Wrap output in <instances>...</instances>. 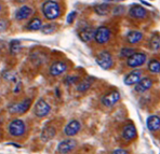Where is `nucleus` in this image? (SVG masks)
I'll use <instances>...</instances> for the list:
<instances>
[{
  "label": "nucleus",
  "instance_id": "30",
  "mask_svg": "<svg viewBox=\"0 0 160 154\" xmlns=\"http://www.w3.org/2000/svg\"><path fill=\"white\" fill-rule=\"evenodd\" d=\"M54 30H55V25H53V24H47L41 27V31L43 32L44 35L52 34V32H54Z\"/></svg>",
  "mask_w": 160,
  "mask_h": 154
},
{
  "label": "nucleus",
  "instance_id": "34",
  "mask_svg": "<svg viewBox=\"0 0 160 154\" xmlns=\"http://www.w3.org/2000/svg\"><path fill=\"white\" fill-rule=\"evenodd\" d=\"M110 154H129V152L127 150H124V149H116Z\"/></svg>",
  "mask_w": 160,
  "mask_h": 154
},
{
  "label": "nucleus",
  "instance_id": "9",
  "mask_svg": "<svg viewBox=\"0 0 160 154\" xmlns=\"http://www.w3.org/2000/svg\"><path fill=\"white\" fill-rule=\"evenodd\" d=\"M77 147V141L75 139H66L63 140L58 143V152L61 154H67L72 152Z\"/></svg>",
  "mask_w": 160,
  "mask_h": 154
},
{
  "label": "nucleus",
  "instance_id": "4",
  "mask_svg": "<svg viewBox=\"0 0 160 154\" xmlns=\"http://www.w3.org/2000/svg\"><path fill=\"white\" fill-rule=\"evenodd\" d=\"M30 105H32V99L26 98V99L22 100L18 104H11L8 107V110L13 114H23L30 108Z\"/></svg>",
  "mask_w": 160,
  "mask_h": 154
},
{
  "label": "nucleus",
  "instance_id": "19",
  "mask_svg": "<svg viewBox=\"0 0 160 154\" xmlns=\"http://www.w3.org/2000/svg\"><path fill=\"white\" fill-rule=\"evenodd\" d=\"M55 134H56V130L53 126H46V127L42 129L41 136L40 137H41V139L43 140V141H49V140H51L55 136Z\"/></svg>",
  "mask_w": 160,
  "mask_h": 154
},
{
  "label": "nucleus",
  "instance_id": "24",
  "mask_svg": "<svg viewBox=\"0 0 160 154\" xmlns=\"http://www.w3.org/2000/svg\"><path fill=\"white\" fill-rule=\"evenodd\" d=\"M148 70L150 73L158 74L160 73V62L157 59H152L148 63Z\"/></svg>",
  "mask_w": 160,
  "mask_h": 154
},
{
  "label": "nucleus",
  "instance_id": "8",
  "mask_svg": "<svg viewBox=\"0 0 160 154\" xmlns=\"http://www.w3.org/2000/svg\"><path fill=\"white\" fill-rule=\"evenodd\" d=\"M119 100H120V94L118 91H112V92L107 93L106 95L103 96L102 104L104 105L105 107L112 108V107H114Z\"/></svg>",
  "mask_w": 160,
  "mask_h": 154
},
{
  "label": "nucleus",
  "instance_id": "31",
  "mask_svg": "<svg viewBox=\"0 0 160 154\" xmlns=\"http://www.w3.org/2000/svg\"><path fill=\"white\" fill-rule=\"evenodd\" d=\"M79 81V78L77 76H68L65 78L64 83L66 85H72V84H76Z\"/></svg>",
  "mask_w": 160,
  "mask_h": 154
},
{
  "label": "nucleus",
  "instance_id": "1",
  "mask_svg": "<svg viewBox=\"0 0 160 154\" xmlns=\"http://www.w3.org/2000/svg\"><path fill=\"white\" fill-rule=\"evenodd\" d=\"M42 13L44 17L49 21H54L61 15V7L56 1L53 0H47L42 4Z\"/></svg>",
  "mask_w": 160,
  "mask_h": 154
},
{
  "label": "nucleus",
  "instance_id": "2",
  "mask_svg": "<svg viewBox=\"0 0 160 154\" xmlns=\"http://www.w3.org/2000/svg\"><path fill=\"white\" fill-rule=\"evenodd\" d=\"M96 63L98 65L104 70H108L114 65V59L112 56L108 51H102L98 56H96Z\"/></svg>",
  "mask_w": 160,
  "mask_h": 154
},
{
  "label": "nucleus",
  "instance_id": "33",
  "mask_svg": "<svg viewBox=\"0 0 160 154\" xmlns=\"http://www.w3.org/2000/svg\"><path fill=\"white\" fill-rule=\"evenodd\" d=\"M76 15H77L76 11H72V12H70L69 14H68V16H67V23H68V24H72V23L74 22Z\"/></svg>",
  "mask_w": 160,
  "mask_h": 154
},
{
  "label": "nucleus",
  "instance_id": "18",
  "mask_svg": "<svg viewBox=\"0 0 160 154\" xmlns=\"http://www.w3.org/2000/svg\"><path fill=\"white\" fill-rule=\"evenodd\" d=\"M32 13V9L28 6H23L16 11L15 13V18L18 21H23V20H26V18L29 17Z\"/></svg>",
  "mask_w": 160,
  "mask_h": 154
},
{
  "label": "nucleus",
  "instance_id": "17",
  "mask_svg": "<svg viewBox=\"0 0 160 154\" xmlns=\"http://www.w3.org/2000/svg\"><path fill=\"white\" fill-rule=\"evenodd\" d=\"M147 128L150 132H157L160 129V116L158 115H149L146 120Z\"/></svg>",
  "mask_w": 160,
  "mask_h": 154
},
{
  "label": "nucleus",
  "instance_id": "6",
  "mask_svg": "<svg viewBox=\"0 0 160 154\" xmlns=\"http://www.w3.org/2000/svg\"><path fill=\"white\" fill-rule=\"evenodd\" d=\"M51 111V107L43 98H40L38 101L35 105V109H34V113L36 116L38 118H44L47 116Z\"/></svg>",
  "mask_w": 160,
  "mask_h": 154
},
{
  "label": "nucleus",
  "instance_id": "26",
  "mask_svg": "<svg viewBox=\"0 0 160 154\" xmlns=\"http://www.w3.org/2000/svg\"><path fill=\"white\" fill-rule=\"evenodd\" d=\"M21 48H22V45H21L20 41L12 40L10 42V53L12 55H15V54H18V53H20Z\"/></svg>",
  "mask_w": 160,
  "mask_h": 154
},
{
  "label": "nucleus",
  "instance_id": "12",
  "mask_svg": "<svg viewBox=\"0 0 160 154\" xmlns=\"http://www.w3.org/2000/svg\"><path fill=\"white\" fill-rule=\"evenodd\" d=\"M66 70H67V65L64 62H55L50 66L49 72H50L51 76L58 77L63 74Z\"/></svg>",
  "mask_w": 160,
  "mask_h": 154
},
{
  "label": "nucleus",
  "instance_id": "39",
  "mask_svg": "<svg viewBox=\"0 0 160 154\" xmlns=\"http://www.w3.org/2000/svg\"><path fill=\"white\" fill-rule=\"evenodd\" d=\"M0 136H1V134H0Z\"/></svg>",
  "mask_w": 160,
  "mask_h": 154
},
{
  "label": "nucleus",
  "instance_id": "23",
  "mask_svg": "<svg viewBox=\"0 0 160 154\" xmlns=\"http://www.w3.org/2000/svg\"><path fill=\"white\" fill-rule=\"evenodd\" d=\"M27 29L28 30H32V31H37V30L41 29L42 27V22L39 17H35L30 21L29 23L27 24Z\"/></svg>",
  "mask_w": 160,
  "mask_h": 154
},
{
  "label": "nucleus",
  "instance_id": "29",
  "mask_svg": "<svg viewBox=\"0 0 160 154\" xmlns=\"http://www.w3.org/2000/svg\"><path fill=\"white\" fill-rule=\"evenodd\" d=\"M134 50L133 49H130V48H124V49H122L121 51H120V57H122V58H128V57H130L131 55L134 54Z\"/></svg>",
  "mask_w": 160,
  "mask_h": 154
},
{
  "label": "nucleus",
  "instance_id": "21",
  "mask_svg": "<svg viewBox=\"0 0 160 154\" xmlns=\"http://www.w3.org/2000/svg\"><path fill=\"white\" fill-rule=\"evenodd\" d=\"M92 82H93V78H86L83 80H81L80 82L77 84V91L80 93H84L91 87L92 85Z\"/></svg>",
  "mask_w": 160,
  "mask_h": 154
},
{
  "label": "nucleus",
  "instance_id": "16",
  "mask_svg": "<svg viewBox=\"0 0 160 154\" xmlns=\"http://www.w3.org/2000/svg\"><path fill=\"white\" fill-rule=\"evenodd\" d=\"M94 34H95V29L93 27H84L83 29L80 30L79 38L83 42H90L92 39H94Z\"/></svg>",
  "mask_w": 160,
  "mask_h": 154
},
{
  "label": "nucleus",
  "instance_id": "13",
  "mask_svg": "<svg viewBox=\"0 0 160 154\" xmlns=\"http://www.w3.org/2000/svg\"><path fill=\"white\" fill-rule=\"evenodd\" d=\"M122 138L127 141H132L136 138V128L133 124H127L122 128Z\"/></svg>",
  "mask_w": 160,
  "mask_h": 154
},
{
  "label": "nucleus",
  "instance_id": "35",
  "mask_svg": "<svg viewBox=\"0 0 160 154\" xmlns=\"http://www.w3.org/2000/svg\"><path fill=\"white\" fill-rule=\"evenodd\" d=\"M122 9H123V7H116V8H115V10H114V14H115V15H119L120 13L123 12V10H122Z\"/></svg>",
  "mask_w": 160,
  "mask_h": 154
},
{
  "label": "nucleus",
  "instance_id": "15",
  "mask_svg": "<svg viewBox=\"0 0 160 154\" xmlns=\"http://www.w3.org/2000/svg\"><path fill=\"white\" fill-rule=\"evenodd\" d=\"M129 14H130L131 17L133 18H144L147 16V11L145 8H143L142 6H138L135 4L132 8L129 10Z\"/></svg>",
  "mask_w": 160,
  "mask_h": 154
},
{
  "label": "nucleus",
  "instance_id": "22",
  "mask_svg": "<svg viewBox=\"0 0 160 154\" xmlns=\"http://www.w3.org/2000/svg\"><path fill=\"white\" fill-rule=\"evenodd\" d=\"M110 6L107 3H100V4H96L95 7H94V12L96 14H98V15H107L108 13L110 12Z\"/></svg>",
  "mask_w": 160,
  "mask_h": 154
},
{
  "label": "nucleus",
  "instance_id": "14",
  "mask_svg": "<svg viewBox=\"0 0 160 154\" xmlns=\"http://www.w3.org/2000/svg\"><path fill=\"white\" fill-rule=\"evenodd\" d=\"M141 79H142V71L141 70H133L124 77L123 82L126 85H135Z\"/></svg>",
  "mask_w": 160,
  "mask_h": 154
},
{
  "label": "nucleus",
  "instance_id": "10",
  "mask_svg": "<svg viewBox=\"0 0 160 154\" xmlns=\"http://www.w3.org/2000/svg\"><path fill=\"white\" fill-rule=\"evenodd\" d=\"M80 128H81V124H80L79 121L72 120V121H70L66 126H65L64 134L68 137L75 136V135H77L79 133Z\"/></svg>",
  "mask_w": 160,
  "mask_h": 154
},
{
  "label": "nucleus",
  "instance_id": "32",
  "mask_svg": "<svg viewBox=\"0 0 160 154\" xmlns=\"http://www.w3.org/2000/svg\"><path fill=\"white\" fill-rule=\"evenodd\" d=\"M8 22L3 18H0V32H3L8 29Z\"/></svg>",
  "mask_w": 160,
  "mask_h": 154
},
{
  "label": "nucleus",
  "instance_id": "36",
  "mask_svg": "<svg viewBox=\"0 0 160 154\" xmlns=\"http://www.w3.org/2000/svg\"><path fill=\"white\" fill-rule=\"evenodd\" d=\"M8 144H10V146H14V147H16V148H21L20 144H16V143H8Z\"/></svg>",
  "mask_w": 160,
  "mask_h": 154
},
{
  "label": "nucleus",
  "instance_id": "25",
  "mask_svg": "<svg viewBox=\"0 0 160 154\" xmlns=\"http://www.w3.org/2000/svg\"><path fill=\"white\" fill-rule=\"evenodd\" d=\"M149 48L152 51H158L160 49V36L158 35H155L149 42Z\"/></svg>",
  "mask_w": 160,
  "mask_h": 154
},
{
  "label": "nucleus",
  "instance_id": "28",
  "mask_svg": "<svg viewBox=\"0 0 160 154\" xmlns=\"http://www.w3.org/2000/svg\"><path fill=\"white\" fill-rule=\"evenodd\" d=\"M32 60L34 64H41V63H44V55L40 52H34L32 54Z\"/></svg>",
  "mask_w": 160,
  "mask_h": 154
},
{
  "label": "nucleus",
  "instance_id": "27",
  "mask_svg": "<svg viewBox=\"0 0 160 154\" xmlns=\"http://www.w3.org/2000/svg\"><path fill=\"white\" fill-rule=\"evenodd\" d=\"M3 78L6 79V80H8V81H11V82H14V83H18V82H21L20 81V79H18V77L16 76V73H14V72L12 71H7V72H4L3 73Z\"/></svg>",
  "mask_w": 160,
  "mask_h": 154
},
{
  "label": "nucleus",
  "instance_id": "20",
  "mask_svg": "<svg viewBox=\"0 0 160 154\" xmlns=\"http://www.w3.org/2000/svg\"><path fill=\"white\" fill-rule=\"evenodd\" d=\"M142 39H143V34L141 31H138V30H132V31L128 32V35H127V41L131 44L138 43Z\"/></svg>",
  "mask_w": 160,
  "mask_h": 154
},
{
  "label": "nucleus",
  "instance_id": "5",
  "mask_svg": "<svg viewBox=\"0 0 160 154\" xmlns=\"http://www.w3.org/2000/svg\"><path fill=\"white\" fill-rule=\"evenodd\" d=\"M147 56L145 53L142 52H136L130 56V57L127 58V65L131 68H136V67H140L142 65L145 64L146 62Z\"/></svg>",
  "mask_w": 160,
  "mask_h": 154
},
{
  "label": "nucleus",
  "instance_id": "3",
  "mask_svg": "<svg viewBox=\"0 0 160 154\" xmlns=\"http://www.w3.org/2000/svg\"><path fill=\"white\" fill-rule=\"evenodd\" d=\"M112 32H110L109 28L106 26H100L95 29V34H94V39H95L96 43L98 44H105L106 42L109 41Z\"/></svg>",
  "mask_w": 160,
  "mask_h": 154
},
{
  "label": "nucleus",
  "instance_id": "38",
  "mask_svg": "<svg viewBox=\"0 0 160 154\" xmlns=\"http://www.w3.org/2000/svg\"><path fill=\"white\" fill-rule=\"evenodd\" d=\"M1 10H2V6H1V3H0V12H1Z\"/></svg>",
  "mask_w": 160,
  "mask_h": 154
},
{
  "label": "nucleus",
  "instance_id": "11",
  "mask_svg": "<svg viewBox=\"0 0 160 154\" xmlns=\"http://www.w3.org/2000/svg\"><path fill=\"white\" fill-rule=\"evenodd\" d=\"M152 86V80L150 78H148V77H145V78H142L135 84L134 90H135L136 93H141L142 94V93H145L146 91L149 90Z\"/></svg>",
  "mask_w": 160,
  "mask_h": 154
},
{
  "label": "nucleus",
  "instance_id": "37",
  "mask_svg": "<svg viewBox=\"0 0 160 154\" xmlns=\"http://www.w3.org/2000/svg\"><path fill=\"white\" fill-rule=\"evenodd\" d=\"M25 1H27V0H16V2H18V3H23Z\"/></svg>",
  "mask_w": 160,
  "mask_h": 154
},
{
  "label": "nucleus",
  "instance_id": "7",
  "mask_svg": "<svg viewBox=\"0 0 160 154\" xmlns=\"http://www.w3.org/2000/svg\"><path fill=\"white\" fill-rule=\"evenodd\" d=\"M9 133L12 136L18 137L25 133V124L22 120H13L9 125Z\"/></svg>",
  "mask_w": 160,
  "mask_h": 154
}]
</instances>
